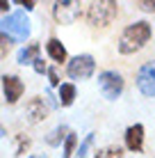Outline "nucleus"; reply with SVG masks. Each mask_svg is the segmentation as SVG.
Segmentation results:
<instances>
[{"label":"nucleus","instance_id":"f257e3e1","mask_svg":"<svg viewBox=\"0 0 155 158\" xmlns=\"http://www.w3.org/2000/svg\"><path fill=\"white\" fill-rule=\"evenodd\" d=\"M151 35H153L151 25H148L146 21H137V23L128 25V28L121 32V37H119V51L123 53V55H130V53L141 51V48L148 44Z\"/></svg>","mask_w":155,"mask_h":158},{"label":"nucleus","instance_id":"f03ea898","mask_svg":"<svg viewBox=\"0 0 155 158\" xmlns=\"http://www.w3.org/2000/svg\"><path fill=\"white\" fill-rule=\"evenodd\" d=\"M0 32L12 41H23L30 37V19L25 12H14L0 21Z\"/></svg>","mask_w":155,"mask_h":158},{"label":"nucleus","instance_id":"7ed1b4c3","mask_svg":"<svg viewBox=\"0 0 155 158\" xmlns=\"http://www.w3.org/2000/svg\"><path fill=\"white\" fill-rule=\"evenodd\" d=\"M116 12H119V5L114 0H100V2H91L87 9V21L94 28H105L112 21L116 19Z\"/></svg>","mask_w":155,"mask_h":158},{"label":"nucleus","instance_id":"20e7f679","mask_svg":"<svg viewBox=\"0 0 155 158\" xmlns=\"http://www.w3.org/2000/svg\"><path fill=\"white\" fill-rule=\"evenodd\" d=\"M94 71H96V62L91 55H76L66 64V73L73 80H87L94 76Z\"/></svg>","mask_w":155,"mask_h":158},{"label":"nucleus","instance_id":"39448f33","mask_svg":"<svg viewBox=\"0 0 155 158\" xmlns=\"http://www.w3.org/2000/svg\"><path fill=\"white\" fill-rule=\"evenodd\" d=\"M52 16L57 23L62 25H71L82 16V5L76 0H64V2H55L52 5Z\"/></svg>","mask_w":155,"mask_h":158},{"label":"nucleus","instance_id":"423d86ee","mask_svg":"<svg viewBox=\"0 0 155 158\" xmlns=\"http://www.w3.org/2000/svg\"><path fill=\"white\" fill-rule=\"evenodd\" d=\"M98 87H100V92H103V96L107 101H114L123 92V78L116 71H103L98 76Z\"/></svg>","mask_w":155,"mask_h":158},{"label":"nucleus","instance_id":"0eeeda50","mask_svg":"<svg viewBox=\"0 0 155 158\" xmlns=\"http://www.w3.org/2000/svg\"><path fill=\"white\" fill-rule=\"evenodd\" d=\"M137 87L144 96H155V60L146 62L137 73Z\"/></svg>","mask_w":155,"mask_h":158},{"label":"nucleus","instance_id":"6e6552de","mask_svg":"<svg viewBox=\"0 0 155 158\" xmlns=\"http://www.w3.org/2000/svg\"><path fill=\"white\" fill-rule=\"evenodd\" d=\"M2 92H5V101L7 103H16L23 96L25 85L18 76H2Z\"/></svg>","mask_w":155,"mask_h":158},{"label":"nucleus","instance_id":"1a4fd4ad","mask_svg":"<svg viewBox=\"0 0 155 158\" xmlns=\"http://www.w3.org/2000/svg\"><path fill=\"white\" fill-rule=\"evenodd\" d=\"M25 117H28L30 124L44 122V119L48 117V103H46V99H41V96H34V99H30L28 106H25Z\"/></svg>","mask_w":155,"mask_h":158},{"label":"nucleus","instance_id":"9d476101","mask_svg":"<svg viewBox=\"0 0 155 158\" xmlns=\"http://www.w3.org/2000/svg\"><path fill=\"white\" fill-rule=\"evenodd\" d=\"M126 147L130 151H141L144 149V126L141 124H135V126H130L126 131Z\"/></svg>","mask_w":155,"mask_h":158},{"label":"nucleus","instance_id":"9b49d317","mask_svg":"<svg viewBox=\"0 0 155 158\" xmlns=\"http://www.w3.org/2000/svg\"><path fill=\"white\" fill-rule=\"evenodd\" d=\"M46 51H48V55L55 60V62H60V64H62V62H66V48L62 46V41H60V39H55V37H52V39H48Z\"/></svg>","mask_w":155,"mask_h":158},{"label":"nucleus","instance_id":"f8f14e48","mask_svg":"<svg viewBox=\"0 0 155 158\" xmlns=\"http://www.w3.org/2000/svg\"><path fill=\"white\" fill-rule=\"evenodd\" d=\"M39 44H30V46H25L23 51H18V57H16V62L18 64H32L34 60H39Z\"/></svg>","mask_w":155,"mask_h":158},{"label":"nucleus","instance_id":"ddd939ff","mask_svg":"<svg viewBox=\"0 0 155 158\" xmlns=\"http://www.w3.org/2000/svg\"><path fill=\"white\" fill-rule=\"evenodd\" d=\"M73 101H76V85H71V83L60 85V103L62 106H71Z\"/></svg>","mask_w":155,"mask_h":158},{"label":"nucleus","instance_id":"4468645a","mask_svg":"<svg viewBox=\"0 0 155 158\" xmlns=\"http://www.w3.org/2000/svg\"><path fill=\"white\" fill-rule=\"evenodd\" d=\"M66 135H68V128L62 124V126H57L55 131H50V133H48L46 142L50 144V147H57V144H62V140H66Z\"/></svg>","mask_w":155,"mask_h":158},{"label":"nucleus","instance_id":"2eb2a0df","mask_svg":"<svg viewBox=\"0 0 155 158\" xmlns=\"http://www.w3.org/2000/svg\"><path fill=\"white\" fill-rule=\"evenodd\" d=\"M96 158H123V149L119 144H107L96 151Z\"/></svg>","mask_w":155,"mask_h":158},{"label":"nucleus","instance_id":"dca6fc26","mask_svg":"<svg viewBox=\"0 0 155 158\" xmlns=\"http://www.w3.org/2000/svg\"><path fill=\"white\" fill-rule=\"evenodd\" d=\"M76 147H78V135L68 131L66 140H64V149H62V158H71L76 154Z\"/></svg>","mask_w":155,"mask_h":158},{"label":"nucleus","instance_id":"f3484780","mask_svg":"<svg viewBox=\"0 0 155 158\" xmlns=\"http://www.w3.org/2000/svg\"><path fill=\"white\" fill-rule=\"evenodd\" d=\"M30 144H32V140L28 138L25 133H18L16 135V147H14V156H23L25 151L30 149Z\"/></svg>","mask_w":155,"mask_h":158},{"label":"nucleus","instance_id":"a211bd4d","mask_svg":"<svg viewBox=\"0 0 155 158\" xmlns=\"http://www.w3.org/2000/svg\"><path fill=\"white\" fill-rule=\"evenodd\" d=\"M12 44H14V41L9 39V37H5L2 32H0V60L7 57V53L12 51Z\"/></svg>","mask_w":155,"mask_h":158},{"label":"nucleus","instance_id":"6ab92c4d","mask_svg":"<svg viewBox=\"0 0 155 158\" xmlns=\"http://www.w3.org/2000/svg\"><path fill=\"white\" fill-rule=\"evenodd\" d=\"M91 142H94V133H89L87 138H84V142L80 144V149H78V158H84V156H87V151H89V147H91Z\"/></svg>","mask_w":155,"mask_h":158},{"label":"nucleus","instance_id":"aec40b11","mask_svg":"<svg viewBox=\"0 0 155 158\" xmlns=\"http://www.w3.org/2000/svg\"><path fill=\"white\" fill-rule=\"evenodd\" d=\"M137 7L144 12H155V0H141V2H137Z\"/></svg>","mask_w":155,"mask_h":158},{"label":"nucleus","instance_id":"412c9836","mask_svg":"<svg viewBox=\"0 0 155 158\" xmlns=\"http://www.w3.org/2000/svg\"><path fill=\"white\" fill-rule=\"evenodd\" d=\"M46 71H48V80H50V85L57 87V85H60V76H57V71H55V69H46Z\"/></svg>","mask_w":155,"mask_h":158},{"label":"nucleus","instance_id":"4be33fe9","mask_svg":"<svg viewBox=\"0 0 155 158\" xmlns=\"http://www.w3.org/2000/svg\"><path fill=\"white\" fill-rule=\"evenodd\" d=\"M32 67H34L37 73H44V71H46V62H44V60H34V62H32Z\"/></svg>","mask_w":155,"mask_h":158},{"label":"nucleus","instance_id":"5701e85b","mask_svg":"<svg viewBox=\"0 0 155 158\" xmlns=\"http://www.w3.org/2000/svg\"><path fill=\"white\" fill-rule=\"evenodd\" d=\"M21 7H25V9H28V12H30V9H34V2H32V0H21Z\"/></svg>","mask_w":155,"mask_h":158},{"label":"nucleus","instance_id":"b1692460","mask_svg":"<svg viewBox=\"0 0 155 158\" xmlns=\"http://www.w3.org/2000/svg\"><path fill=\"white\" fill-rule=\"evenodd\" d=\"M9 9V2H5V0H0V14H7Z\"/></svg>","mask_w":155,"mask_h":158},{"label":"nucleus","instance_id":"393cba45","mask_svg":"<svg viewBox=\"0 0 155 158\" xmlns=\"http://www.w3.org/2000/svg\"><path fill=\"white\" fill-rule=\"evenodd\" d=\"M5 135H7V131H5V126H2V124H0V140H2Z\"/></svg>","mask_w":155,"mask_h":158},{"label":"nucleus","instance_id":"a878e982","mask_svg":"<svg viewBox=\"0 0 155 158\" xmlns=\"http://www.w3.org/2000/svg\"><path fill=\"white\" fill-rule=\"evenodd\" d=\"M30 158H44V156H30Z\"/></svg>","mask_w":155,"mask_h":158}]
</instances>
